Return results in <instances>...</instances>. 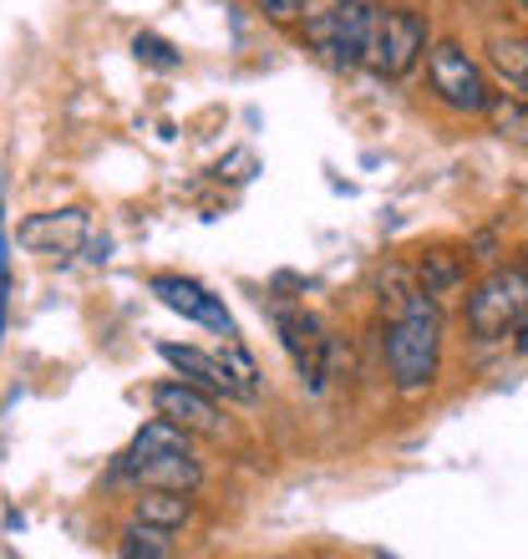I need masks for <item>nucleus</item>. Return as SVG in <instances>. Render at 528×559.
Wrapping results in <instances>:
<instances>
[{
	"instance_id": "f257e3e1",
	"label": "nucleus",
	"mask_w": 528,
	"mask_h": 559,
	"mask_svg": "<svg viewBox=\"0 0 528 559\" xmlns=\"http://www.w3.org/2000/svg\"><path fill=\"white\" fill-rule=\"evenodd\" d=\"M437 367H442V310L437 300H427L417 290L386 325V371H392L396 392L411 397V392H427L437 382Z\"/></svg>"
},
{
	"instance_id": "f03ea898",
	"label": "nucleus",
	"mask_w": 528,
	"mask_h": 559,
	"mask_svg": "<svg viewBox=\"0 0 528 559\" xmlns=\"http://www.w3.org/2000/svg\"><path fill=\"white\" fill-rule=\"evenodd\" d=\"M382 0H325L300 21V36L331 72H351L367 57V36Z\"/></svg>"
},
{
	"instance_id": "7ed1b4c3",
	"label": "nucleus",
	"mask_w": 528,
	"mask_h": 559,
	"mask_svg": "<svg viewBox=\"0 0 528 559\" xmlns=\"http://www.w3.org/2000/svg\"><path fill=\"white\" fill-rule=\"evenodd\" d=\"M427 46H432V36H427V15L417 5H376L361 67H371L382 82H401V76L417 72Z\"/></svg>"
},
{
	"instance_id": "20e7f679",
	"label": "nucleus",
	"mask_w": 528,
	"mask_h": 559,
	"mask_svg": "<svg viewBox=\"0 0 528 559\" xmlns=\"http://www.w3.org/2000/svg\"><path fill=\"white\" fill-rule=\"evenodd\" d=\"M427 82H432V97L457 118H483L488 103H493V76L483 72V61L463 41L427 46Z\"/></svg>"
},
{
	"instance_id": "39448f33",
	"label": "nucleus",
	"mask_w": 528,
	"mask_h": 559,
	"mask_svg": "<svg viewBox=\"0 0 528 559\" xmlns=\"http://www.w3.org/2000/svg\"><path fill=\"white\" fill-rule=\"evenodd\" d=\"M524 306H528V270H518V265L488 270V275L472 285V295H468V331H472V341H483V346L503 341L518 325Z\"/></svg>"
},
{
	"instance_id": "423d86ee",
	"label": "nucleus",
	"mask_w": 528,
	"mask_h": 559,
	"mask_svg": "<svg viewBox=\"0 0 528 559\" xmlns=\"http://www.w3.org/2000/svg\"><path fill=\"white\" fill-rule=\"evenodd\" d=\"M158 356L178 371V377H183V382L204 386V392H214V397H224V402H254V397H260V392H254V386L235 371V361H229L224 352H204V346L158 341Z\"/></svg>"
},
{
	"instance_id": "0eeeda50",
	"label": "nucleus",
	"mask_w": 528,
	"mask_h": 559,
	"mask_svg": "<svg viewBox=\"0 0 528 559\" xmlns=\"http://www.w3.org/2000/svg\"><path fill=\"white\" fill-rule=\"evenodd\" d=\"M147 290H153V300H158L163 310H173V316H183V321L204 325V331H214V336H235V316H229V306H224V295H214L208 285H199V280L189 275H153L147 280Z\"/></svg>"
},
{
	"instance_id": "6e6552de",
	"label": "nucleus",
	"mask_w": 528,
	"mask_h": 559,
	"mask_svg": "<svg viewBox=\"0 0 528 559\" xmlns=\"http://www.w3.org/2000/svg\"><path fill=\"white\" fill-rule=\"evenodd\" d=\"M153 407H158V417H168V423L183 427V432L224 438V407H219V397H214V392H204V386L183 382V377L153 386Z\"/></svg>"
},
{
	"instance_id": "1a4fd4ad",
	"label": "nucleus",
	"mask_w": 528,
	"mask_h": 559,
	"mask_svg": "<svg viewBox=\"0 0 528 559\" xmlns=\"http://www.w3.org/2000/svg\"><path fill=\"white\" fill-rule=\"evenodd\" d=\"M92 239V219L87 209H46V214H31L15 229V245L31 254H76Z\"/></svg>"
},
{
	"instance_id": "9d476101",
	"label": "nucleus",
	"mask_w": 528,
	"mask_h": 559,
	"mask_svg": "<svg viewBox=\"0 0 528 559\" xmlns=\"http://www.w3.org/2000/svg\"><path fill=\"white\" fill-rule=\"evenodd\" d=\"M269 316H275L279 346L295 356L300 377H310V386L321 392V386H325V352H331V336L321 331V321H315V316H305V310H290V306H275Z\"/></svg>"
},
{
	"instance_id": "9b49d317",
	"label": "nucleus",
	"mask_w": 528,
	"mask_h": 559,
	"mask_svg": "<svg viewBox=\"0 0 528 559\" xmlns=\"http://www.w3.org/2000/svg\"><path fill=\"white\" fill-rule=\"evenodd\" d=\"M132 484L143 488H178V493H199V484H204V468H199V457L189 453H168V457H147V463H137V468L128 473Z\"/></svg>"
},
{
	"instance_id": "f8f14e48",
	"label": "nucleus",
	"mask_w": 528,
	"mask_h": 559,
	"mask_svg": "<svg viewBox=\"0 0 528 559\" xmlns=\"http://www.w3.org/2000/svg\"><path fill=\"white\" fill-rule=\"evenodd\" d=\"M488 67H493V76H499L514 97L528 103V36H514V31L488 36Z\"/></svg>"
},
{
	"instance_id": "ddd939ff",
	"label": "nucleus",
	"mask_w": 528,
	"mask_h": 559,
	"mask_svg": "<svg viewBox=\"0 0 528 559\" xmlns=\"http://www.w3.org/2000/svg\"><path fill=\"white\" fill-rule=\"evenodd\" d=\"M468 285V260L453 250H427L422 265H417V290L427 295V300H447V295H457Z\"/></svg>"
},
{
	"instance_id": "4468645a",
	"label": "nucleus",
	"mask_w": 528,
	"mask_h": 559,
	"mask_svg": "<svg viewBox=\"0 0 528 559\" xmlns=\"http://www.w3.org/2000/svg\"><path fill=\"white\" fill-rule=\"evenodd\" d=\"M132 519H143V524H158V530L178 534L193 519V493H178V488H143V499H137Z\"/></svg>"
},
{
	"instance_id": "2eb2a0df",
	"label": "nucleus",
	"mask_w": 528,
	"mask_h": 559,
	"mask_svg": "<svg viewBox=\"0 0 528 559\" xmlns=\"http://www.w3.org/2000/svg\"><path fill=\"white\" fill-rule=\"evenodd\" d=\"M118 555H128V559H168L173 555V530H158V524L132 519L128 530H122V539H118Z\"/></svg>"
},
{
	"instance_id": "dca6fc26",
	"label": "nucleus",
	"mask_w": 528,
	"mask_h": 559,
	"mask_svg": "<svg viewBox=\"0 0 528 559\" xmlns=\"http://www.w3.org/2000/svg\"><path fill=\"white\" fill-rule=\"evenodd\" d=\"M488 122H493V133L503 138V143H518L528 147V103L524 97H508V92H493V103H488L483 112Z\"/></svg>"
},
{
	"instance_id": "f3484780",
	"label": "nucleus",
	"mask_w": 528,
	"mask_h": 559,
	"mask_svg": "<svg viewBox=\"0 0 528 559\" xmlns=\"http://www.w3.org/2000/svg\"><path fill=\"white\" fill-rule=\"evenodd\" d=\"M132 57L143 61V67H153V72H178L183 67V51L173 41H163L158 31H137L132 36Z\"/></svg>"
},
{
	"instance_id": "a211bd4d",
	"label": "nucleus",
	"mask_w": 528,
	"mask_h": 559,
	"mask_svg": "<svg viewBox=\"0 0 528 559\" xmlns=\"http://www.w3.org/2000/svg\"><path fill=\"white\" fill-rule=\"evenodd\" d=\"M315 5H325V0H254V11H260L269 26H300Z\"/></svg>"
},
{
	"instance_id": "6ab92c4d",
	"label": "nucleus",
	"mask_w": 528,
	"mask_h": 559,
	"mask_svg": "<svg viewBox=\"0 0 528 559\" xmlns=\"http://www.w3.org/2000/svg\"><path fill=\"white\" fill-rule=\"evenodd\" d=\"M5 310H11V235L0 219V341H5Z\"/></svg>"
},
{
	"instance_id": "aec40b11",
	"label": "nucleus",
	"mask_w": 528,
	"mask_h": 559,
	"mask_svg": "<svg viewBox=\"0 0 528 559\" xmlns=\"http://www.w3.org/2000/svg\"><path fill=\"white\" fill-rule=\"evenodd\" d=\"M514 352L528 356V306H524V316H518V325H514Z\"/></svg>"
},
{
	"instance_id": "412c9836",
	"label": "nucleus",
	"mask_w": 528,
	"mask_h": 559,
	"mask_svg": "<svg viewBox=\"0 0 528 559\" xmlns=\"http://www.w3.org/2000/svg\"><path fill=\"white\" fill-rule=\"evenodd\" d=\"M514 5H518V11H524V21H528V0H514Z\"/></svg>"
}]
</instances>
